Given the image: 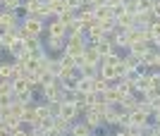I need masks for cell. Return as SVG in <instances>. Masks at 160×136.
<instances>
[{"mask_svg": "<svg viewBox=\"0 0 160 136\" xmlns=\"http://www.w3.org/2000/svg\"><path fill=\"white\" fill-rule=\"evenodd\" d=\"M84 60L88 62V65H100V55H98V50H96V46L93 43H86V48H84Z\"/></svg>", "mask_w": 160, "mask_h": 136, "instance_id": "obj_8", "label": "cell"}, {"mask_svg": "<svg viewBox=\"0 0 160 136\" xmlns=\"http://www.w3.org/2000/svg\"><path fill=\"white\" fill-rule=\"evenodd\" d=\"M110 86H115L110 79H103V76H93V91H98V93H105Z\"/></svg>", "mask_w": 160, "mask_h": 136, "instance_id": "obj_17", "label": "cell"}, {"mask_svg": "<svg viewBox=\"0 0 160 136\" xmlns=\"http://www.w3.org/2000/svg\"><path fill=\"white\" fill-rule=\"evenodd\" d=\"M155 67H160V50L155 53Z\"/></svg>", "mask_w": 160, "mask_h": 136, "instance_id": "obj_35", "label": "cell"}, {"mask_svg": "<svg viewBox=\"0 0 160 136\" xmlns=\"http://www.w3.org/2000/svg\"><path fill=\"white\" fill-rule=\"evenodd\" d=\"M65 2H67V10H74V12H79L81 7H86L84 0H65Z\"/></svg>", "mask_w": 160, "mask_h": 136, "instance_id": "obj_28", "label": "cell"}, {"mask_svg": "<svg viewBox=\"0 0 160 136\" xmlns=\"http://www.w3.org/2000/svg\"><path fill=\"white\" fill-rule=\"evenodd\" d=\"M141 65H146V67H155V50H153V48H148L146 53L141 55Z\"/></svg>", "mask_w": 160, "mask_h": 136, "instance_id": "obj_23", "label": "cell"}, {"mask_svg": "<svg viewBox=\"0 0 160 136\" xmlns=\"http://www.w3.org/2000/svg\"><path fill=\"white\" fill-rule=\"evenodd\" d=\"M19 27L24 29L29 36H38L41 38V34L46 31V22L41 19V17H36V14H27L24 19H19Z\"/></svg>", "mask_w": 160, "mask_h": 136, "instance_id": "obj_1", "label": "cell"}, {"mask_svg": "<svg viewBox=\"0 0 160 136\" xmlns=\"http://www.w3.org/2000/svg\"><path fill=\"white\" fill-rule=\"evenodd\" d=\"M0 136H12V134H10L7 129H0Z\"/></svg>", "mask_w": 160, "mask_h": 136, "instance_id": "obj_36", "label": "cell"}, {"mask_svg": "<svg viewBox=\"0 0 160 136\" xmlns=\"http://www.w3.org/2000/svg\"><path fill=\"white\" fill-rule=\"evenodd\" d=\"M77 91H79V93H91V91H93V79L79 76V79H77Z\"/></svg>", "mask_w": 160, "mask_h": 136, "instance_id": "obj_16", "label": "cell"}, {"mask_svg": "<svg viewBox=\"0 0 160 136\" xmlns=\"http://www.w3.org/2000/svg\"><path fill=\"white\" fill-rule=\"evenodd\" d=\"M67 136H91V127L86 122H72Z\"/></svg>", "mask_w": 160, "mask_h": 136, "instance_id": "obj_9", "label": "cell"}, {"mask_svg": "<svg viewBox=\"0 0 160 136\" xmlns=\"http://www.w3.org/2000/svg\"><path fill=\"white\" fill-rule=\"evenodd\" d=\"M115 27L122 29V31H127V29H134V14H129V12L117 14V17H115Z\"/></svg>", "mask_w": 160, "mask_h": 136, "instance_id": "obj_6", "label": "cell"}, {"mask_svg": "<svg viewBox=\"0 0 160 136\" xmlns=\"http://www.w3.org/2000/svg\"><path fill=\"white\" fill-rule=\"evenodd\" d=\"M151 5H153V0H139V12H143V10H151Z\"/></svg>", "mask_w": 160, "mask_h": 136, "instance_id": "obj_31", "label": "cell"}, {"mask_svg": "<svg viewBox=\"0 0 160 136\" xmlns=\"http://www.w3.org/2000/svg\"><path fill=\"white\" fill-rule=\"evenodd\" d=\"M41 7H43V0H24V7H22V10L27 14H36V17H38Z\"/></svg>", "mask_w": 160, "mask_h": 136, "instance_id": "obj_14", "label": "cell"}, {"mask_svg": "<svg viewBox=\"0 0 160 136\" xmlns=\"http://www.w3.org/2000/svg\"><path fill=\"white\" fill-rule=\"evenodd\" d=\"M79 76H88V79H93V76H98V65H84V67L79 69Z\"/></svg>", "mask_w": 160, "mask_h": 136, "instance_id": "obj_22", "label": "cell"}, {"mask_svg": "<svg viewBox=\"0 0 160 136\" xmlns=\"http://www.w3.org/2000/svg\"><path fill=\"white\" fill-rule=\"evenodd\" d=\"M91 136H93V134H91ZM103 136H105V134H103Z\"/></svg>", "mask_w": 160, "mask_h": 136, "instance_id": "obj_37", "label": "cell"}, {"mask_svg": "<svg viewBox=\"0 0 160 136\" xmlns=\"http://www.w3.org/2000/svg\"><path fill=\"white\" fill-rule=\"evenodd\" d=\"M151 12H153L155 19H160V0H153V5H151Z\"/></svg>", "mask_w": 160, "mask_h": 136, "instance_id": "obj_30", "label": "cell"}, {"mask_svg": "<svg viewBox=\"0 0 160 136\" xmlns=\"http://www.w3.org/2000/svg\"><path fill=\"white\" fill-rule=\"evenodd\" d=\"M22 7H24V0H0V10H12V12H17Z\"/></svg>", "mask_w": 160, "mask_h": 136, "instance_id": "obj_19", "label": "cell"}, {"mask_svg": "<svg viewBox=\"0 0 160 136\" xmlns=\"http://www.w3.org/2000/svg\"><path fill=\"white\" fill-rule=\"evenodd\" d=\"M84 117H86L84 122H86L91 129H93V127H96V129H98V127H103V115H100L96 108H86V115H84Z\"/></svg>", "mask_w": 160, "mask_h": 136, "instance_id": "obj_4", "label": "cell"}, {"mask_svg": "<svg viewBox=\"0 0 160 136\" xmlns=\"http://www.w3.org/2000/svg\"><path fill=\"white\" fill-rule=\"evenodd\" d=\"M146 93V91H151V76L148 74H139L136 76V81H134V93Z\"/></svg>", "mask_w": 160, "mask_h": 136, "instance_id": "obj_12", "label": "cell"}, {"mask_svg": "<svg viewBox=\"0 0 160 136\" xmlns=\"http://www.w3.org/2000/svg\"><path fill=\"white\" fill-rule=\"evenodd\" d=\"M55 19H58V22H62L65 27H69V24H72V22L77 19V12H74V10H65V12H62V14H58Z\"/></svg>", "mask_w": 160, "mask_h": 136, "instance_id": "obj_21", "label": "cell"}, {"mask_svg": "<svg viewBox=\"0 0 160 136\" xmlns=\"http://www.w3.org/2000/svg\"><path fill=\"white\" fill-rule=\"evenodd\" d=\"M151 117H153V124H158V127H160V110H155Z\"/></svg>", "mask_w": 160, "mask_h": 136, "instance_id": "obj_33", "label": "cell"}, {"mask_svg": "<svg viewBox=\"0 0 160 136\" xmlns=\"http://www.w3.org/2000/svg\"><path fill=\"white\" fill-rule=\"evenodd\" d=\"M148 76H151V89L160 93V74H158V72H151Z\"/></svg>", "mask_w": 160, "mask_h": 136, "instance_id": "obj_29", "label": "cell"}, {"mask_svg": "<svg viewBox=\"0 0 160 136\" xmlns=\"http://www.w3.org/2000/svg\"><path fill=\"white\" fill-rule=\"evenodd\" d=\"M93 10V17H96V22H108V19H115V14H112V10L108 5H98V7H91Z\"/></svg>", "mask_w": 160, "mask_h": 136, "instance_id": "obj_7", "label": "cell"}, {"mask_svg": "<svg viewBox=\"0 0 160 136\" xmlns=\"http://www.w3.org/2000/svg\"><path fill=\"white\" fill-rule=\"evenodd\" d=\"M69 127H72L69 119H65V117H55V129L60 131V134H69Z\"/></svg>", "mask_w": 160, "mask_h": 136, "instance_id": "obj_24", "label": "cell"}, {"mask_svg": "<svg viewBox=\"0 0 160 136\" xmlns=\"http://www.w3.org/2000/svg\"><path fill=\"white\" fill-rule=\"evenodd\" d=\"M0 95H14L12 79H0Z\"/></svg>", "mask_w": 160, "mask_h": 136, "instance_id": "obj_25", "label": "cell"}, {"mask_svg": "<svg viewBox=\"0 0 160 136\" xmlns=\"http://www.w3.org/2000/svg\"><path fill=\"white\" fill-rule=\"evenodd\" d=\"M151 41H153V46H155V48H160V36H155V38H151Z\"/></svg>", "mask_w": 160, "mask_h": 136, "instance_id": "obj_34", "label": "cell"}, {"mask_svg": "<svg viewBox=\"0 0 160 136\" xmlns=\"http://www.w3.org/2000/svg\"><path fill=\"white\" fill-rule=\"evenodd\" d=\"M12 136H29V129H24V127H19V129H14Z\"/></svg>", "mask_w": 160, "mask_h": 136, "instance_id": "obj_32", "label": "cell"}, {"mask_svg": "<svg viewBox=\"0 0 160 136\" xmlns=\"http://www.w3.org/2000/svg\"><path fill=\"white\" fill-rule=\"evenodd\" d=\"M14 76V62H0V79H12Z\"/></svg>", "mask_w": 160, "mask_h": 136, "instance_id": "obj_20", "label": "cell"}, {"mask_svg": "<svg viewBox=\"0 0 160 136\" xmlns=\"http://www.w3.org/2000/svg\"><path fill=\"white\" fill-rule=\"evenodd\" d=\"M127 72H129V67L124 65V60H120L117 65H115V74H117V79H124V76H127Z\"/></svg>", "mask_w": 160, "mask_h": 136, "instance_id": "obj_27", "label": "cell"}, {"mask_svg": "<svg viewBox=\"0 0 160 136\" xmlns=\"http://www.w3.org/2000/svg\"><path fill=\"white\" fill-rule=\"evenodd\" d=\"M148 48H151V43H146V41H134V43H129L127 50H129L132 55H139V57H141V55L146 53Z\"/></svg>", "mask_w": 160, "mask_h": 136, "instance_id": "obj_15", "label": "cell"}, {"mask_svg": "<svg viewBox=\"0 0 160 136\" xmlns=\"http://www.w3.org/2000/svg\"><path fill=\"white\" fill-rule=\"evenodd\" d=\"M103 98H105V103H110V105H122V100H124L127 95L122 93L117 86H110V89L103 93Z\"/></svg>", "mask_w": 160, "mask_h": 136, "instance_id": "obj_3", "label": "cell"}, {"mask_svg": "<svg viewBox=\"0 0 160 136\" xmlns=\"http://www.w3.org/2000/svg\"><path fill=\"white\" fill-rule=\"evenodd\" d=\"M48 36H67V27L62 24V22H58L53 17V22H48Z\"/></svg>", "mask_w": 160, "mask_h": 136, "instance_id": "obj_10", "label": "cell"}, {"mask_svg": "<svg viewBox=\"0 0 160 136\" xmlns=\"http://www.w3.org/2000/svg\"><path fill=\"white\" fill-rule=\"evenodd\" d=\"M12 89H14V93H24V91L33 89V86L29 84L27 76H24V79H12Z\"/></svg>", "mask_w": 160, "mask_h": 136, "instance_id": "obj_18", "label": "cell"}, {"mask_svg": "<svg viewBox=\"0 0 160 136\" xmlns=\"http://www.w3.org/2000/svg\"><path fill=\"white\" fill-rule=\"evenodd\" d=\"M46 2H48V10H50L53 17H58V14H62L67 10V2H65V0H46Z\"/></svg>", "mask_w": 160, "mask_h": 136, "instance_id": "obj_13", "label": "cell"}, {"mask_svg": "<svg viewBox=\"0 0 160 136\" xmlns=\"http://www.w3.org/2000/svg\"><path fill=\"white\" fill-rule=\"evenodd\" d=\"M77 19H79L84 27H91V24H96V17H93V10H91V7H81L79 12H77Z\"/></svg>", "mask_w": 160, "mask_h": 136, "instance_id": "obj_11", "label": "cell"}, {"mask_svg": "<svg viewBox=\"0 0 160 136\" xmlns=\"http://www.w3.org/2000/svg\"><path fill=\"white\" fill-rule=\"evenodd\" d=\"M122 60H124V65H127L129 69H139L141 67V57H139V55H132V53H129L127 57H122Z\"/></svg>", "mask_w": 160, "mask_h": 136, "instance_id": "obj_26", "label": "cell"}, {"mask_svg": "<svg viewBox=\"0 0 160 136\" xmlns=\"http://www.w3.org/2000/svg\"><path fill=\"white\" fill-rule=\"evenodd\" d=\"M132 115V127H148L151 124V115L148 112H143V110H134V112H129Z\"/></svg>", "mask_w": 160, "mask_h": 136, "instance_id": "obj_5", "label": "cell"}, {"mask_svg": "<svg viewBox=\"0 0 160 136\" xmlns=\"http://www.w3.org/2000/svg\"><path fill=\"white\" fill-rule=\"evenodd\" d=\"M65 43H67V36H48V41L43 43V48L53 55V53H62V50H65Z\"/></svg>", "mask_w": 160, "mask_h": 136, "instance_id": "obj_2", "label": "cell"}]
</instances>
